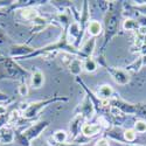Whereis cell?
Listing matches in <instances>:
<instances>
[{
    "label": "cell",
    "instance_id": "6da1fadb",
    "mask_svg": "<svg viewBox=\"0 0 146 146\" xmlns=\"http://www.w3.org/2000/svg\"><path fill=\"white\" fill-rule=\"evenodd\" d=\"M120 4L111 1L106 14L104 17V31H105V44L111 40L118 31V23L120 19Z\"/></svg>",
    "mask_w": 146,
    "mask_h": 146
},
{
    "label": "cell",
    "instance_id": "7a4b0ae2",
    "mask_svg": "<svg viewBox=\"0 0 146 146\" xmlns=\"http://www.w3.org/2000/svg\"><path fill=\"white\" fill-rule=\"evenodd\" d=\"M60 100H63V98H50V100H44V101H39V102H34V103H31L28 105V109L23 112V117L27 118V119H31L33 117H35L40 112L41 109H43L44 106H47L48 104H50L55 101H60Z\"/></svg>",
    "mask_w": 146,
    "mask_h": 146
},
{
    "label": "cell",
    "instance_id": "3957f363",
    "mask_svg": "<svg viewBox=\"0 0 146 146\" xmlns=\"http://www.w3.org/2000/svg\"><path fill=\"white\" fill-rule=\"evenodd\" d=\"M47 126H48V121H39V123L32 125L31 127H28L25 132H23L22 138H25V140H27L29 143L31 140L38 138Z\"/></svg>",
    "mask_w": 146,
    "mask_h": 146
},
{
    "label": "cell",
    "instance_id": "277c9868",
    "mask_svg": "<svg viewBox=\"0 0 146 146\" xmlns=\"http://www.w3.org/2000/svg\"><path fill=\"white\" fill-rule=\"evenodd\" d=\"M109 74H110L113 78V81L119 84V86H126L130 82V74L126 70L118 69V68H112V67H106Z\"/></svg>",
    "mask_w": 146,
    "mask_h": 146
},
{
    "label": "cell",
    "instance_id": "5b68a950",
    "mask_svg": "<svg viewBox=\"0 0 146 146\" xmlns=\"http://www.w3.org/2000/svg\"><path fill=\"white\" fill-rule=\"evenodd\" d=\"M5 67L6 70L8 72V75L11 77H14V78H23L25 75H28V71L25 70L23 68H21L15 61L13 60H8L5 62Z\"/></svg>",
    "mask_w": 146,
    "mask_h": 146
},
{
    "label": "cell",
    "instance_id": "8992f818",
    "mask_svg": "<svg viewBox=\"0 0 146 146\" xmlns=\"http://www.w3.org/2000/svg\"><path fill=\"white\" fill-rule=\"evenodd\" d=\"M113 104L115 108H117L118 110H120L123 113H126V115H136L137 113V110H138V105L136 104H131V103H126L121 100H118V98H113V100H110Z\"/></svg>",
    "mask_w": 146,
    "mask_h": 146
},
{
    "label": "cell",
    "instance_id": "52a82bcc",
    "mask_svg": "<svg viewBox=\"0 0 146 146\" xmlns=\"http://www.w3.org/2000/svg\"><path fill=\"white\" fill-rule=\"evenodd\" d=\"M81 26L77 21H74L70 23L69 26V31H68V41L70 43H74L76 40H78L80 38H82V31H81Z\"/></svg>",
    "mask_w": 146,
    "mask_h": 146
},
{
    "label": "cell",
    "instance_id": "ba28073f",
    "mask_svg": "<svg viewBox=\"0 0 146 146\" xmlns=\"http://www.w3.org/2000/svg\"><path fill=\"white\" fill-rule=\"evenodd\" d=\"M102 131V125L101 124H83L82 126V135L88 138L95 137Z\"/></svg>",
    "mask_w": 146,
    "mask_h": 146
},
{
    "label": "cell",
    "instance_id": "9c48e42d",
    "mask_svg": "<svg viewBox=\"0 0 146 146\" xmlns=\"http://www.w3.org/2000/svg\"><path fill=\"white\" fill-rule=\"evenodd\" d=\"M83 119H84V117L81 113H78L70 121V132H72L74 138H76L77 135H80V132L82 131V126H83L82 121H83Z\"/></svg>",
    "mask_w": 146,
    "mask_h": 146
},
{
    "label": "cell",
    "instance_id": "30bf717a",
    "mask_svg": "<svg viewBox=\"0 0 146 146\" xmlns=\"http://www.w3.org/2000/svg\"><path fill=\"white\" fill-rule=\"evenodd\" d=\"M31 84L34 89H40L44 84V75L41 70H35L31 75Z\"/></svg>",
    "mask_w": 146,
    "mask_h": 146
},
{
    "label": "cell",
    "instance_id": "8fae6325",
    "mask_svg": "<svg viewBox=\"0 0 146 146\" xmlns=\"http://www.w3.org/2000/svg\"><path fill=\"white\" fill-rule=\"evenodd\" d=\"M112 95H113V89L111 86H109V84H103V86H101V88L98 89V91H97V96H98V98L101 101L111 100Z\"/></svg>",
    "mask_w": 146,
    "mask_h": 146
},
{
    "label": "cell",
    "instance_id": "7c38bea8",
    "mask_svg": "<svg viewBox=\"0 0 146 146\" xmlns=\"http://www.w3.org/2000/svg\"><path fill=\"white\" fill-rule=\"evenodd\" d=\"M15 139L14 132L8 127H0V143L3 144H11Z\"/></svg>",
    "mask_w": 146,
    "mask_h": 146
},
{
    "label": "cell",
    "instance_id": "4fadbf2b",
    "mask_svg": "<svg viewBox=\"0 0 146 146\" xmlns=\"http://www.w3.org/2000/svg\"><path fill=\"white\" fill-rule=\"evenodd\" d=\"M95 46H96V39H95V38H90L86 43L83 44L81 55H82L84 58L91 57V55H92V53H94V50H95Z\"/></svg>",
    "mask_w": 146,
    "mask_h": 146
},
{
    "label": "cell",
    "instance_id": "5bb4252c",
    "mask_svg": "<svg viewBox=\"0 0 146 146\" xmlns=\"http://www.w3.org/2000/svg\"><path fill=\"white\" fill-rule=\"evenodd\" d=\"M87 31H88V33L92 36V38H95V36H98L103 32L102 23L100 21H97V20H92V21H90L88 23Z\"/></svg>",
    "mask_w": 146,
    "mask_h": 146
},
{
    "label": "cell",
    "instance_id": "9a60e30c",
    "mask_svg": "<svg viewBox=\"0 0 146 146\" xmlns=\"http://www.w3.org/2000/svg\"><path fill=\"white\" fill-rule=\"evenodd\" d=\"M68 68H69V71L71 72L72 75L78 76L81 72H82V69H83V62H82L80 58L74 57V58L70 61V63L68 64Z\"/></svg>",
    "mask_w": 146,
    "mask_h": 146
},
{
    "label": "cell",
    "instance_id": "2e32d148",
    "mask_svg": "<svg viewBox=\"0 0 146 146\" xmlns=\"http://www.w3.org/2000/svg\"><path fill=\"white\" fill-rule=\"evenodd\" d=\"M80 110H81V115H82L83 117H87V118H91V117H92L94 108H92L91 102H90L88 98H86V101L82 103Z\"/></svg>",
    "mask_w": 146,
    "mask_h": 146
},
{
    "label": "cell",
    "instance_id": "e0dca14e",
    "mask_svg": "<svg viewBox=\"0 0 146 146\" xmlns=\"http://www.w3.org/2000/svg\"><path fill=\"white\" fill-rule=\"evenodd\" d=\"M33 52H34V48H31L27 46H15L12 48L11 54L12 55H27Z\"/></svg>",
    "mask_w": 146,
    "mask_h": 146
},
{
    "label": "cell",
    "instance_id": "ac0fdd59",
    "mask_svg": "<svg viewBox=\"0 0 146 146\" xmlns=\"http://www.w3.org/2000/svg\"><path fill=\"white\" fill-rule=\"evenodd\" d=\"M21 17L26 20L33 21L34 19H36L39 17V13H38V11L34 9V8H25V9L21 11Z\"/></svg>",
    "mask_w": 146,
    "mask_h": 146
},
{
    "label": "cell",
    "instance_id": "d6986e66",
    "mask_svg": "<svg viewBox=\"0 0 146 146\" xmlns=\"http://www.w3.org/2000/svg\"><path fill=\"white\" fill-rule=\"evenodd\" d=\"M83 68L87 72H94L97 69V62L92 57H87L83 62Z\"/></svg>",
    "mask_w": 146,
    "mask_h": 146
},
{
    "label": "cell",
    "instance_id": "ffe728a7",
    "mask_svg": "<svg viewBox=\"0 0 146 146\" xmlns=\"http://www.w3.org/2000/svg\"><path fill=\"white\" fill-rule=\"evenodd\" d=\"M140 23L133 19H126L123 23V28L125 31H137V29H140Z\"/></svg>",
    "mask_w": 146,
    "mask_h": 146
},
{
    "label": "cell",
    "instance_id": "44dd1931",
    "mask_svg": "<svg viewBox=\"0 0 146 146\" xmlns=\"http://www.w3.org/2000/svg\"><path fill=\"white\" fill-rule=\"evenodd\" d=\"M67 138H68V133L66 131H63V130H57L53 135V139H54V141L56 144H63V143H66Z\"/></svg>",
    "mask_w": 146,
    "mask_h": 146
},
{
    "label": "cell",
    "instance_id": "7402d4cb",
    "mask_svg": "<svg viewBox=\"0 0 146 146\" xmlns=\"http://www.w3.org/2000/svg\"><path fill=\"white\" fill-rule=\"evenodd\" d=\"M123 136H124V140H125V141H127V143H132V141H135V140H136L137 132L133 130V129H129V130H125V131H124Z\"/></svg>",
    "mask_w": 146,
    "mask_h": 146
},
{
    "label": "cell",
    "instance_id": "603a6c76",
    "mask_svg": "<svg viewBox=\"0 0 146 146\" xmlns=\"http://www.w3.org/2000/svg\"><path fill=\"white\" fill-rule=\"evenodd\" d=\"M135 130L138 133H145L146 132V120H137L135 123Z\"/></svg>",
    "mask_w": 146,
    "mask_h": 146
},
{
    "label": "cell",
    "instance_id": "cb8c5ba5",
    "mask_svg": "<svg viewBox=\"0 0 146 146\" xmlns=\"http://www.w3.org/2000/svg\"><path fill=\"white\" fill-rule=\"evenodd\" d=\"M141 67H143V61H141V56H140L139 58H137L135 62L131 63V64L127 67V70H131V71H139Z\"/></svg>",
    "mask_w": 146,
    "mask_h": 146
},
{
    "label": "cell",
    "instance_id": "d4e9b609",
    "mask_svg": "<svg viewBox=\"0 0 146 146\" xmlns=\"http://www.w3.org/2000/svg\"><path fill=\"white\" fill-rule=\"evenodd\" d=\"M19 118H20V112H19L18 110H13V111L11 112V115L8 116L7 123H8V124H11V125H13V124H15V123H17Z\"/></svg>",
    "mask_w": 146,
    "mask_h": 146
},
{
    "label": "cell",
    "instance_id": "484cf974",
    "mask_svg": "<svg viewBox=\"0 0 146 146\" xmlns=\"http://www.w3.org/2000/svg\"><path fill=\"white\" fill-rule=\"evenodd\" d=\"M33 25H34V27H44L47 25V20L44 18L38 17L36 19L33 20Z\"/></svg>",
    "mask_w": 146,
    "mask_h": 146
},
{
    "label": "cell",
    "instance_id": "4316f807",
    "mask_svg": "<svg viewBox=\"0 0 146 146\" xmlns=\"http://www.w3.org/2000/svg\"><path fill=\"white\" fill-rule=\"evenodd\" d=\"M19 95L20 96H23V97L28 95V87H27L26 83H22L21 86L19 87Z\"/></svg>",
    "mask_w": 146,
    "mask_h": 146
},
{
    "label": "cell",
    "instance_id": "83f0119b",
    "mask_svg": "<svg viewBox=\"0 0 146 146\" xmlns=\"http://www.w3.org/2000/svg\"><path fill=\"white\" fill-rule=\"evenodd\" d=\"M95 146H110V145H109V141H108L106 139L102 138V139H100L96 143V145H95Z\"/></svg>",
    "mask_w": 146,
    "mask_h": 146
},
{
    "label": "cell",
    "instance_id": "f1b7e54d",
    "mask_svg": "<svg viewBox=\"0 0 146 146\" xmlns=\"http://www.w3.org/2000/svg\"><path fill=\"white\" fill-rule=\"evenodd\" d=\"M6 110H7V108L5 105H0V116H4L6 113Z\"/></svg>",
    "mask_w": 146,
    "mask_h": 146
},
{
    "label": "cell",
    "instance_id": "f546056e",
    "mask_svg": "<svg viewBox=\"0 0 146 146\" xmlns=\"http://www.w3.org/2000/svg\"><path fill=\"white\" fill-rule=\"evenodd\" d=\"M55 146H78L77 144H66V143H63V144H56L55 143Z\"/></svg>",
    "mask_w": 146,
    "mask_h": 146
},
{
    "label": "cell",
    "instance_id": "4dcf8cb0",
    "mask_svg": "<svg viewBox=\"0 0 146 146\" xmlns=\"http://www.w3.org/2000/svg\"><path fill=\"white\" fill-rule=\"evenodd\" d=\"M141 61H143V67L146 66V55H141Z\"/></svg>",
    "mask_w": 146,
    "mask_h": 146
},
{
    "label": "cell",
    "instance_id": "1f68e13d",
    "mask_svg": "<svg viewBox=\"0 0 146 146\" xmlns=\"http://www.w3.org/2000/svg\"><path fill=\"white\" fill-rule=\"evenodd\" d=\"M143 12H141V13H144V14H146V6H144V7H139Z\"/></svg>",
    "mask_w": 146,
    "mask_h": 146
}]
</instances>
